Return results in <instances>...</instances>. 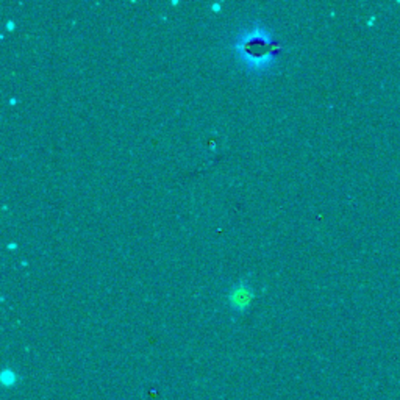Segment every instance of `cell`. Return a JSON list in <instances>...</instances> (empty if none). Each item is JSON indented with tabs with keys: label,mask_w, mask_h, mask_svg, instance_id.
Segmentation results:
<instances>
[{
	"label": "cell",
	"mask_w": 400,
	"mask_h": 400,
	"mask_svg": "<svg viewBox=\"0 0 400 400\" xmlns=\"http://www.w3.org/2000/svg\"><path fill=\"white\" fill-rule=\"evenodd\" d=\"M233 52L249 72H267L277 65L280 44L272 32L263 24L244 28L235 38Z\"/></svg>",
	"instance_id": "cell-1"
},
{
	"label": "cell",
	"mask_w": 400,
	"mask_h": 400,
	"mask_svg": "<svg viewBox=\"0 0 400 400\" xmlns=\"http://www.w3.org/2000/svg\"><path fill=\"white\" fill-rule=\"evenodd\" d=\"M19 381H21V377L14 369L5 368L2 373H0V383H2L3 388H14Z\"/></svg>",
	"instance_id": "cell-3"
},
{
	"label": "cell",
	"mask_w": 400,
	"mask_h": 400,
	"mask_svg": "<svg viewBox=\"0 0 400 400\" xmlns=\"http://www.w3.org/2000/svg\"><path fill=\"white\" fill-rule=\"evenodd\" d=\"M210 8H211V11H214V13H219L221 8H222V5L219 2H214V3L210 5Z\"/></svg>",
	"instance_id": "cell-4"
},
{
	"label": "cell",
	"mask_w": 400,
	"mask_h": 400,
	"mask_svg": "<svg viewBox=\"0 0 400 400\" xmlns=\"http://www.w3.org/2000/svg\"><path fill=\"white\" fill-rule=\"evenodd\" d=\"M254 299H255V291L247 282H244V280L233 285L227 293L228 305H230L233 311L239 314L247 311V308L252 305Z\"/></svg>",
	"instance_id": "cell-2"
},
{
	"label": "cell",
	"mask_w": 400,
	"mask_h": 400,
	"mask_svg": "<svg viewBox=\"0 0 400 400\" xmlns=\"http://www.w3.org/2000/svg\"><path fill=\"white\" fill-rule=\"evenodd\" d=\"M5 28H7L8 32L14 30V22H13V21H8V22H7V27H5Z\"/></svg>",
	"instance_id": "cell-5"
},
{
	"label": "cell",
	"mask_w": 400,
	"mask_h": 400,
	"mask_svg": "<svg viewBox=\"0 0 400 400\" xmlns=\"http://www.w3.org/2000/svg\"><path fill=\"white\" fill-rule=\"evenodd\" d=\"M7 247H8L10 250H16V249H18V244H16V243H10V244L7 245Z\"/></svg>",
	"instance_id": "cell-6"
}]
</instances>
